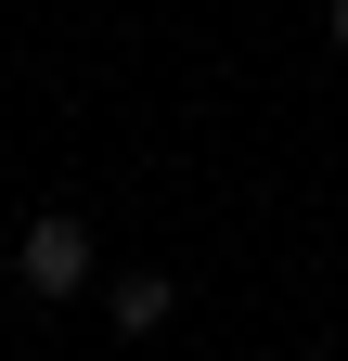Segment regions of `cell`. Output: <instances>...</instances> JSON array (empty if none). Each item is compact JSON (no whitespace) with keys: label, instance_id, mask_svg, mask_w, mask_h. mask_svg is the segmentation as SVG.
Here are the masks:
<instances>
[{"label":"cell","instance_id":"obj_2","mask_svg":"<svg viewBox=\"0 0 348 361\" xmlns=\"http://www.w3.org/2000/svg\"><path fill=\"white\" fill-rule=\"evenodd\" d=\"M104 310H116V336H168L181 284H168V271H104Z\"/></svg>","mask_w":348,"mask_h":361},{"label":"cell","instance_id":"obj_1","mask_svg":"<svg viewBox=\"0 0 348 361\" xmlns=\"http://www.w3.org/2000/svg\"><path fill=\"white\" fill-rule=\"evenodd\" d=\"M13 284H26V297H91V284H104L91 219H77V207H39L26 233H13Z\"/></svg>","mask_w":348,"mask_h":361},{"label":"cell","instance_id":"obj_3","mask_svg":"<svg viewBox=\"0 0 348 361\" xmlns=\"http://www.w3.org/2000/svg\"><path fill=\"white\" fill-rule=\"evenodd\" d=\"M323 39H335V52H348V0H323Z\"/></svg>","mask_w":348,"mask_h":361}]
</instances>
